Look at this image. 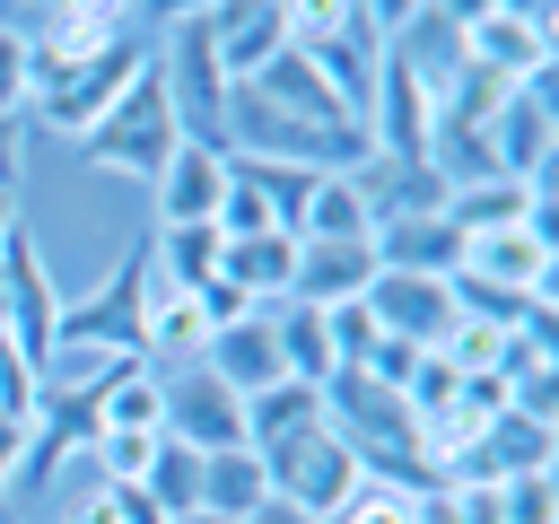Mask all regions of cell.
<instances>
[{
	"label": "cell",
	"mask_w": 559,
	"mask_h": 524,
	"mask_svg": "<svg viewBox=\"0 0 559 524\" xmlns=\"http://www.w3.org/2000/svg\"><path fill=\"white\" fill-rule=\"evenodd\" d=\"M227 157H288L314 175H358L367 166V122L314 79L306 52H280L271 70L227 87Z\"/></svg>",
	"instance_id": "6da1fadb"
},
{
	"label": "cell",
	"mask_w": 559,
	"mask_h": 524,
	"mask_svg": "<svg viewBox=\"0 0 559 524\" xmlns=\"http://www.w3.org/2000/svg\"><path fill=\"white\" fill-rule=\"evenodd\" d=\"M175 140H183V122H175V96H166L157 52H148V61H140V79L114 96V114L79 140V157H87L96 175H131V183H148V175L175 157Z\"/></svg>",
	"instance_id": "7a4b0ae2"
},
{
	"label": "cell",
	"mask_w": 559,
	"mask_h": 524,
	"mask_svg": "<svg viewBox=\"0 0 559 524\" xmlns=\"http://www.w3.org/2000/svg\"><path fill=\"white\" fill-rule=\"evenodd\" d=\"M140 61H148V35H131V44H114V52H96V61H79V70H52V79H35V105H26V122L44 131V140H87L105 114H114V96L140 79Z\"/></svg>",
	"instance_id": "3957f363"
},
{
	"label": "cell",
	"mask_w": 559,
	"mask_h": 524,
	"mask_svg": "<svg viewBox=\"0 0 559 524\" xmlns=\"http://www.w3.org/2000/svg\"><path fill=\"white\" fill-rule=\"evenodd\" d=\"M253 454H262L271 489H280V498H297V507H314V515H332V507L349 498V480L367 472V463L341 445V428H332V419H306L297 437H280V445H253Z\"/></svg>",
	"instance_id": "277c9868"
},
{
	"label": "cell",
	"mask_w": 559,
	"mask_h": 524,
	"mask_svg": "<svg viewBox=\"0 0 559 524\" xmlns=\"http://www.w3.org/2000/svg\"><path fill=\"white\" fill-rule=\"evenodd\" d=\"M0 279H9V314H0V332H9V349H17L26 367H44V358H52V323H61V297H70V288H52V271H44L35 236H26V218H17V227H9V245H0Z\"/></svg>",
	"instance_id": "5b68a950"
},
{
	"label": "cell",
	"mask_w": 559,
	"mask_h": 524,
	"mask_svg": "<svg viewBox=\"0 0 559 524\" xmlns=\"http://www.w3.org/2000/svg\"><path fill=\"white\" fill-rule=\"evenodd\" d=\"M480 148H489V175L550 183V148H559V122H550V79H524V87H507V105L489 114Z\"/></svg>",
	"instance_id": "8992f818"
},
{
	"label": "cell",
	"mask_w": 559,
	"mask_h": 524,
	"mask_svg": "<svg viewBox=\"0 0 559 524\" xmlns=\"http://www.w3.org/2000/svg\"><path fill=\"white\" fill-rule=\"evenodd\" d=\"M131 349H140L157 376L201 367V349H210V314H201V297H192V288H166L148 262H140V323H131Z\"/></svg>",
	"instance_id": "52a82bcc"
},
{
	"label": "cell",
	"mask_w": 559,
	"mask_h": 524,
	"mask_svg": "<svg viewBox=\"0 0 559 524\" xmlns=\"http://www.w3.org/2000/svg\"><path fill=\"white\" fill-rule=\"evenodd\" d=\"M201 44H210L218 79L236 87V79H253V70H271L288 52V9L280 0H210L201 9Z\"/></svg>",
	"instance_id": "ba28073f"
},
{
	"label": "cell",
	"mask_w": 559,
	"mask_h": 524,
	"mask_svg": "<svg viewBox=\"0 0 559 524\" xmlns=\"http://www.w3.org/2000/svg\"><path fill=\"white\" fill-rule=\"evenodd\" d=\"M367 314H376L384 341L437 349L445 323H454V279H437V271H376L367 279Z\"/></svg>",
	"instance_id": "9c48e42d"
},
{
	"label": "cell",
	"mask_w": 559,
	"mask_h": 524,
	"mask_svg": "<svg viewBox=\"0 0 559 524\" xmlns=\"http://www.w3.org/2000/svg\"><path fill=\"white\" fill-rule=\"evenodd\" d=\"M550 227H489V236H463V262L454 279H480V288H507V297H550Z\"/></svg>",
	"instance_id": "30bf717a"
},
{
	"label": "cell",
	"mask_w": 559,
	"mask_h": 524,
	"mask_svg": "<svg viewBox=\"0 0 559 524\" xmlns=\"http://www.w3.org/2000/svg\"><path fill=\"white\" fill-rule=\"evenodd\" d=\"M166 437L192 445V454L245 445V393H227L210 367H175L166 376Z\"/></svg>",
	"instance_id": "8fae6325"
},
{
	"label": "cell",
	"mask_w": 559,
	"mask_h": 524,
	"mask_svg": "<svg viewBox=\"0 0 559 524\" xmlns=\"http://www.w3.org/2000/svg\"><path fill=\"white\" fill-rule=\"evenodd\" d=\"M148 201H157V227L218 218V201H227V148L218 140H175V157L148 175Z\"/></svg>",
	"instance_id": "7c38bea8"
},
{
	"label": "cell",
	"mask_w": 559,
	"mask_h": 524,
	"mask_svg": "<svg viewBox=\"0 0 559 524\" xmlns=\"http://www.w3.org/2000/svg\"><path fill=\"white\" fill-rule=\"evenodd\" d=\"M445 227H454V236H489V227H550V183L463 175V183H445Z\"/></svg>",
	"instance_id": "4fadbf2b"
},
{
	"label": "cell",
	"mask_w": 559,
	"mask_h": 524,
	"mask_svg": "<svg viewBox=\"0 0 559 524\" xmlns=\"http://www.w3.org/2000/svg\"><path fill=\"white\" fill-rule=\"evenodd\" d=\"M454 35H463V61L489 70V79H507V87L550 79V26H533V17L489 9V17H472V26H454Z\"/></svg>",
	"instance_id": "5bb4252c"
},
{
	"label": "cell",
	"mask_w": 559,
	"mask_h": 524,
	"mask_svg": "<svg viewBox=\"0 0 559 524\" xmlns=\"http://www.w3.org/2000/svg\"><path fill=\"white\" fill-rule=\"evenodd\" d=\"M201 367H210L227 393H262V384H280L288 367H280V341H271V306H253V314L218 323V332H210V349H201Z\"/></svg>",
	"instance_id": "9a60e30c"
},
{
	"label": "cell",
	"mask_w": 559,
	"mask_h": 524,
	"mask_svg": "<svg viewBox=\"0 0 559 524\" xmlns=\"http://www.w3.org/2000/svg\"><path fill=\"white\" fill-rule=\"evenodd\" d=\"M376 271H437V279H454V262H463V236L445 227V210H411V218H376Z\"/></svg>",
	"instance_id": "2e32d148"
},
{
	"label": "cell",
	"mask_w": 559,
	"mask_h": 524,
	"mask_svg": "<svg viewBox=\"0 0 559 524\" xmlns=\"http://www.w3.org/2000/svg\"><path fill=\"white\" fill-rule=\"evenodd\" d=\"M367 279H376V245H314V236H297V279H288L297 306H349V297H367Z\"/></svg>",
	"instance_id": "e0dca14e"
},
{
	"label": "cell",
	"mask_w": 559,
	"mask_h": 524,
	"mask_svg": "<svg viewBox=\"0 0 559 524\" xmlns=\"http://www.w3.org/2000/svg\"><path fill=\"white\" fill-rule=\"evenodd\" d=\"M262 498H271V472H262V454H253V445H218V454H201V463H192V507H201V515L245 524Z\"/></svg>",
	"instance_id": "ac0fdd59"
},
{
	"label": "cell",
	"mask_w": 559,
	"mask_h": 524,
	"mask_svg": "<svg viewBox=\"0 0 559 524\" xmlns=\"http://www.w3.org/2000/svg\"><path fill=\"white\" fill-rule=\"evenodd\" d=\"M218 279H236L253 306H280V297H288V279H297V236H288V227L227 236V253H218Z\"/></svg>",
	"instance_id": "d6986e66"
},
{
	"label": "cell",
	"mask_w": 559,
	"mask_h": 524,
	"mask_svg": "<svg viewBox=\"0 0 559 524\" xmlns=\"http://www.w3.org/2000/svg\"><path fill=\"white\" fill-rule=\"evenodd\" d=\"M297 236H314V245H367L376 236V210H367L358 175H314V192L297 210Z\"/></svg>",
	"instance_id": "ffe728a7"
},
{
	"label": "cell",
	"mask_w": 559,
	"mask_h": 524,
	"mask_svg": "<svg viewBox=\"0 0 559 524\" xmlns=\"http://www.w3.org/2000/svg\"><path fill=\"white\" fill-rule=\"evenodd\" d=\"M218 253H227L218 218H201V227H157V236L140 245V262H148L166 288H201V279H218Z\"/></svg>",
	"instance_id": "44dd1931"
},
{
	"label": "cell",
	"mask_w": 559,
	"mask_h": 524,
	"mask_svg": "<svg viewBox=\"0 0 559 524\" xmlns=\"http://www.w3.org/2000/svg\"><path fill=\"white\" fill-rule=\"evenodd\" d=\"M306 419H323V384H297V376H280V384L245 393V445H280V437H297Z\"/></svg>",
	"instance_id": "7402d4cb"
},
{
	"label": "cell",
	"mask_w": 559,
	"mask_h": 524,
	"mask_svg": "<svg viewBox=\"0 0 559 524\" xmlns=\"http://www.w3.org/2000/svg\"><path fill=\"white\" fill-rule=\"evenodd\" d=\"M419 489L428 480H393V472H358L349 498L323 515V524H419Z\"/></svg>",
	"instance_id": "603a6c76"
},
{
	"label": "cell",
	"mask_w": 559,
	"mask_h": 524,
	"mask_svg": "<svg viewBox=\"0 0 559 524\" xmlns=\"http://www.w3.org/2000/svg\"><path fill=\"white\" fill-rule=\"evenodd\" d=\"M35 105V44L26 26H0V122H26Z\"/></svg>",
	"instance_id": "cb8c5ba5"
},
{
	"label": "cell",
	"mask_w": 559,
	"mask_h": 524,
	"mask_svg": "<svg viewBox=\"0 0 559 524\" xmlns=\"http://www.w3.org/2000/svg\"><path fill=\"white\" fill-rule=\"evenodd\" d=\"M498 515H507V524H559V472H515V480H498Z\"/></svg>",
	"instance_id": "d4e9b609"
},
{
	"label": "cell",
	"mask_w": 559,
	"mask_h": 524,
	"mask_svg": "<svg viewBox=\"0 0 559 524\" xmlns=\"http://www.w3.org/2000/svg\"><path fill=\"white\" fill-rule=\"evenodd\" d=\"M70 524H166V507H157L148 489H114V480H96V489L79 498Z\"/></svg>",
	"instance_id": "484cf974"
},
{
	"label": "cell",
	"mask_w": 559,
	"mask_h": 524,
	"mask_svg": "<svg viewBox=\"0 0 559 524\" xmlns=\"http://www.w3.org/2000/svg\"><path fill=\"white\" fill-rule=\"evenodd\" d=\"M323 332H332V358L341 367H358L384 332H376V314H367V297H349V306H323Z\"/></svg>",
	"instance_id": "4316f807"
},
{
	"label": "cell",
	"mask_w": 559,
	"mask_h": 524,
	"mask_svg": "<svg viewBox=\"0 0 559 524\" xmlns=\"http://www.w3.org/2000/svg\"><path fill=\"white\" fill-rule=\"evenodd\" d=\"M245 524H323V515H314V507H297V498H280V489H271V498H262V507H253V515H245Z\"/></svg>",
	"instance_id": "83f0119b"
},
{
	"label": "cell",
	"mask_w": 559,
	"mask_h": 524,
	"mask_svg": "<svg viewBox=\"0 0 559 524\" xmlns=\"http://www.w3.org/2000/svg\"><path fill=\"white\" fill-rule=\"evenodd\" d=\"M17 9H26V35H35V26H52V17H61V9H79V0H17Z\"/></svg>",
	"instance_id": "f1b7e54d"
},
{
	"label": "cell",
	"mask_w": 559,
	"mask_h": 524,
	"mask_svg": "<svg viewBox=\"0 0 559 524\" xmlns=\"http://www.w3.org/2000/svg\"><path fill=\"white\" fill-rule=\"evenodd\" d=\"M26 210H17V192H0V245H9V227H17Z\"/></svg>",
	"instance_id": "f546056e"
},
{
	"label": "cell",
	"mask_w": 559,
	"mask_h": 524,
	"mask_svg": "<svg viewBox=\"0 0 559 524\" xmlns=\"http://www.w3.org/2000/svg\"><path fill=\"white\" fill-rule=\"evenodd\" d=\"M166 524H227V515H201V507H192V515H166Z\"/></svg>",
	"instance_id": "4dcf8cb0"
}]
</instances>
